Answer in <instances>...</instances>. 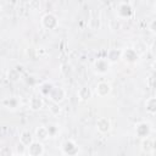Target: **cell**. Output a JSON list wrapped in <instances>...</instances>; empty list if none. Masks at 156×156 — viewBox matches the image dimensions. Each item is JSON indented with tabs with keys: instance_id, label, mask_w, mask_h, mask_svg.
<instances>
[{
	"instance_id": "cell-20",
	"label": "cell",
	"mask_w": 156,
	"mask_h": 156,
	"mask_svg": "<svg viewBox=\"0 0 156 156\" xmlns=\"http://www.w3.org/2000/svg\"><path fill=\"white\" fill-rule=\"evenodd\" d=\"M0 156H12V152L9 147H2L0 150Z\"/></svg>"
},
{
	"instance_id": "cell-16",
	"label": "cell",
	"mask_w": 156,
	"mask_h": 156,
	"mask_svg": "<svg viewBox=\"0 0 156 156\" xmlns=\"http://www.w3.org/2000/svg\"><path fill=\"white\" fill-rule=\"evenodd\" d=\"M78 95H79V98H80L82 100H87V99H89V98L91 96V93H90V90H89L88 88H82V89L78 91Z\"/></svg>"
},
{
	"instance_id": "cell-17",
	"label": "cell",
	"mask_w": 156,
	"mask_h": 156,
	"mask_svg": "<svg viewBox=\"0 0 156 156\" xmlns=\"http://www.w3.org/2000/svg\"><path fill=\"white\" fill-rule=\"evenodd\" d=\"M143 145H144V151H146V152H150V151L154 149V146H152V140L149 139V138H146V140L143 141Z\"/></svg>"
},
{
	"instance_id": "cell-3",
	"label": "cell",
	"mask_w": 156,
	"mask_h": 156,
	"mask_svg": "<svg viewBox=\"0 0 156 156\" xmlns=\"http://www.w3.org/2000/svg\"><path fill=\"white\" fill-rule=\"evenodd\" d=\"M27 150H28V154L30 156H40L43 154V151H44V147H43V145L39 141H33L28 146Z\"/></svg>"
},
{
	"instance_id": "cell-12",
	"label": "cell",
	"mask_w": 156,
	"mask_h": 156,
	"mask_svg": "<svg viewBox=\"0 0 156 156\" xmlns=\"http://www.w3.org/2000/svg\"><path fill=\"white\" fill-rule=\"evenodd\" d=\"M18 100L16 99V98H7V99H5L4 100V105L7 107V108H17L18 107Z\"/></svg>"
},
{
	"instance_id": "cell-5",
	"label": "cell",
	"mask_w": 156,
	"mask_h": 156,
	"mask_svg": "<svg viewBox=\"0 0 156 156\" xmlns=\"http://www.w3.org/2000/svg\"><path fill=\"white\" fill-rule=\"evenodd\" d=\"M135 132L138 134V136L140 138H147L149 136V133H150V126L147 123H139L135 128Z\"/></svg>"
},
{
	"instance_id": "cell-22",
	"label": "cell",
	"mask_w": 156,
	"mask_h": 156,
	"mask_svg": "<svg viewBox=\"0 0 156 156\" xmlns=\"http://www.w3.org/2000/svg\"><path fill=\"white\" fill-rule=\"evenodd\" d=\"M0 13H1V7H0Z\"/></svg>"
},
{
	"instance_id": "cell-14",
	"label": "cell",
	"mask_w": 156,
	"mask_h": 156,
	"mask_svg": "<svg viewBox=\"0 0 156 156\" xmlns=\"http://www.w3.org/2000/svg\"><path fill=\"white\" fill-rule=\"evenodd\" d=\"M51 22H54V23H57V21H56V17L54 16V15H51V13H48V15H45L44 17H43V24L46 27V28H51V26H50V23Z\"/></svg>"
},
{
	"instance_id": "cell-4",
	"label": "cell",
	"mask_w": 156,
	"mask_h": 156,
	"mask_svg": "<svg viewBox=\"0 0 156 156\" xmlns=\"http://www.w3.org/2000/svg\"><path fill=\"white\" fill-rule=\"evenodd\" d=\"M95 69L99 72V73H105L108 71V67H110V63L106 58H98L95 61Z\"/></svg>"
},
{
	"instance_id": "cell-13",
	"label": "cell",
	"mask_w": 156,
	"mask_h": 156,
	"mask_svg": "<svg viewBox=\"0 0 156 156\" xmlns=\"http://www.w3.org/2000/svg\"><path fill=\"white\" fill-rule=\"evenodd\" d=\"M121 55H122V51L116 50V49H112V50L108 52L106 60H107V61H111V62H115V61H117V60L121 57Z\"/></svg>"
},
{
	"instance_id": "cell-8",
	"label": "cell",
	"mask_w": 156,
	"mask_h": 156,
	"mask_svg": "<svg viewBox=\"0 0 156 156\" xmlns=\"http://www.w3.org/2000/svg\"><path fill=\"white\" fill-rule=\"evenodd\" d=\"M96 126H98V129H99L101 133H105V132L110 130V128H111L110 121H108L107 118H100V119L98 121Z\"/></svg>"
},
{
	"instance_id": "cell-10",
	"label": "cell",
	"mask_w": 156,
	"mask_h": 156,
	"mask_svg": "<svg viewBox=\"0 0 156 156\" xmlns=\"http://www.w3.org/2000/svg\"><path fill=\"white\" fill-rule=\"evenodd\" d=\"M29 106H30L32 110H39V108H41V106H43V100H41L39 96L34 95V96H32L30 100H29Z\"/></svg>"
},
{
	"instance_id": "cell-9",
	"label": "cell",
	"mask_w": 156,
	"mask_h": 156,
	"mask_svg": "<svg viewBox=\"0 0 156 156\" xmlns=\"http://www.w3.org/2000/svg\"><path fill=\"white\" fill-rule=\"evenodd\" d=\"M123 55H124L126 61H128V62H135V61L138 60V57H139V55L135 52L134 49H127V50L123 52Z\"/></svg>"
},
{
	"instance_id": "cell-21",
	"label": "cell",
	"mask_w": 156,
	"mask_h": 156,
	"mask_svg": "<svg viewBox=\"0 0 156 156\" xmlns=\"http://www.w3.org/2000/svg\"><path fill=\"white\" fill-rule=\"evenodd\" d=\"M51 111H55V113H58L60 112V107L57 105H52L51 106Z\"/></svg>"
},
{
	"instance_id": "cell-2",
	"label": "cell",
	"mask_w": 156,
	"mask_h": 156,
	"mask_svg": "<svg viewBox=\"0 0 156 156\" xmlns=\"http://www.w3.org/2000/svg\"><path fill=\"white\" fill-rule=\"evenodd\" d=\"M49 96H50V99L54 102H57L58 104L65 98V90L62 88H60V87H52L51 90H50V93H49Z\"/></svg>"
},
{
	"instance_id": "cell-15",
	"label": "cell",
	"mask_w": 156,
	"mask_h": 156,
	"mask_svg": "<svg viewBox=\"0 0 156 156\" xmlns=\"http://www.w3.org/2000/svg\"><path fill=\"white\" fill-rule=\"evenodd\" d=\"M37 136H38V139H40V140H45L48 136H49V133H48V129H46V127H39L38 129H37Z\"/></svg>"
},
{
	"instance_id": "cell-11",
	"label": "cell",
	"mask_w": 156,
	"mask_h": 156,
	"mask_svg": "<svg viewBox=\"0 0 156 156\" xmlns=\"http://www.w3.org/2000/svg\"><path fill=\"white\" fill-rule=\"evenodd\" d=\"M20 143L21 144H23L24 146H29L32 143H33V140H32V134L29 133V132H23L22 134H21V136H20Z\"/></svg>"
},
{
	"instance_id": "cell-6",
	"label": "cell",
	"mask_w": 156,
	"mask_h": 156,
	"mask_svg": "<svg viewBox=\"0 0 156 156\" xmlns=\"http://www.w3.org/2000/svg\"><path fill=\"white\" fill-rule=\"evenodd\" d=\"M110 90H111V87H110V84L106 83V82H100V83L96 85V93H98V95H100V96L107 95V94L110 93Z\"/></svg>"
},
{
	"instance_id": "cell-18",
	"label": "cell",
	"mask_w": 156,
	"mask_h": 156,
	"mask_svg": "<svg viewBox=\"0 0 156 156\" xmlns=\"http://www.w3.org/2000/svg\"><path fill=\"white\" fill-rule=\"evenodd\" d=\"M146 110L151 113L155 112V98H151L146 101Z\"/></svg>"
},
{
	"instance_id": "cell-7",
	"label": "cell",
	"mask_w": 156,
	"mask_h": 156,
	"mask_svg": "<svg viewBox=\"0 0 156 156\" xmlns=\"http://www.w3.org/2000/svg\"><path fill=\"white\" fill-rule=\"evenodd\" d=\"M132 12H133V9L130 7L129 4H127V2H122L121 4V7L118 10V15L121 17H129L132 15Z\"/></svg>"
},
{
	"instance_id": "cell-19",
	"label": "cell",
	"mask_w": 156,
	"mask_h": 156,
	"mask_svg": "<svg viewBox=\"0 0 156 156\" xmlns=\"http://www.w3.org/2000/svg\"><path fill=\"white\" fill-rule=\"evenodd\" d=\"M46 129H48L49 136H54L56 134V132H57V128L55 126H49V127H46Z\"/></svg>"
},
{
	"instance_id": "cell-1",
	"label": "cell",
	"mask_w": 156,
	"mask_h": 156,
	"mask_svg": "<svg viewBox=\"0 0 156 156\" xmlns=\"http://www.w3.org/2000/svg\"><path fill=\"white\" fill-rule=\"evenodd\" d=\"M62 151L65 155L67 156H74L77 152H78V146L76 145L74 141L72 140H66L63 144H62Z\"/></svg>"
}]
</instances>
